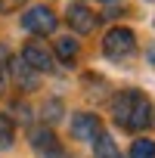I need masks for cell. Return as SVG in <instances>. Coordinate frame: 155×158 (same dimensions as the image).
<instances>
[{
    "label": "cell",
    "mask_w": 155,
    "mask_h": 158,
    "mask_svg": "<svg viewBox=\"0 0 155 158\" xmlns=\"http://www.w3.org/2000/svg\"><path fill=\"white\" fill-rule=\"evenodd\" d=\"M19 59L28 68H34V71H53V53L47 47H40V44H25V50H22Z\"/></svg>",
    "instance_id": "7"
},
{
    "label": "cell",
    "mask_w": 155,
    "mask_h": 158,
    "mask_svg": "<svg viewBox=\"0 0 155 158\" xmlns=\"http://www.w3.org/2000/svg\"><path fill=\"white\" fill-rule=\"evenodd\" d=\"M103 50H106L112 59H127V56H133V50H136V37H133L130 28H112V31L106 34V40H103Z\"/></svg>",
    "instance_id": "2"
},
{
    "label": "cell",
    "mask_w": 155,
    "mask_h": 158,
    "mask_svg": "<svg viewBox=\"0 0 155 158\" xmlns=\"http://www.w3.org/2000/svg\"><path fill=\"white\" fill-rule=\"evenodd\" d=\"M13 139H16V127H13L10 115L0 112V149H10V146H13Z\"/></svg>",
    "instance_id": "10"
},
{
    "label": "cell",
    "mask_w": 155,
    "mask_h": 158,
    "mask_svg": "<svg viewBox=\"0 0 155 158\" xmlns=\"http://www.w3.org/2000/svg\"><path fill=\"white\" fill-rule=\"evenodd\" d=\"M44 112H47V118H50V121H56V118H59V112H62V106H59V102H50Z\"/></svg>",
    "instance_id": "14"
},
{
    "label": "cell",
    "mask_w": 155,
    "mask_h": 158,
    "mask_svg": "<svg viewBox=\"0 0 155 158\" xmlns=\"http://www.w3.org/2000/svg\"><path fill=\"white\" fill-rule=\"evenodd\" d=\"M56 25H59V22H56L53 10H47V6H31V10L22 16V28L31 31V34H53Z\"/></svg>",
    "instance_id": "3"
},
{
    "label": "cell",
    "mask_w": 155,
    "mask_h": 158,
    "mask_svg": "<svg viewBox=\"0 0 155 158\" xmlns=\"http://www.w3.org/2000/svg\"><path fill=\"white\" fill-rule=\"evenodd\" d=\"M56 53H59V59H74V56H78V40L59 37V40H56Z\"/></svg>",
    "instance_id": "12"
},
{
    "label": "cell",
    "mask_w": 155,
    "mask_h": 158,
    "mask_svg": "<svg viewBox=\"0 0 155 158\" xmlns=\"http://www.w3.org/2000/svg\"><path fill=\"white\" fill-rule=\"evenodd\" d=\"M93 149H96V158H121V152H118V146L109 133H99L93 139Z\"/></svg>",
    "instance_id": "9"
},
{
    "label": "cell",
    "mask_w": 155,
    "mask_h": 158,
    "mask_svg": "<svg viewBox=\"0 0 155 158\" xmlns=\"http://www.w3.org/2000/svg\"><path fill=\"white\" fill-rule=\"evenodd\" d=\"M65 19H68V25H71L78 34H90V31L96 28V13H93L90 6H84V3H71L68 13H65Z\"/></svg>",
    "instance_id": "6"
},
{
    "label": "cell",
    "mask_w": 155,
    "mask_h": 158,
    "mask_svg": "<svg viewBox=\"0 0 155 158\" xmlns=\"http://www.w3.org/2000/svg\"><path fill=\"white\" fill-rule=\"evenodd\" d=\"M99 133H103L99 115L81 112V115H74V118H71V136H74V139H84V143H90V139H96Z\"/></svg>",
    "instance_id": "5"
},
{
    "label": "cell",
    "mask_w": 155,
    "mask_h": 158,
    "mask_svg": "<svg viewBox=\"0 0 155 158\" xmlns=\"http://www.w3.org/2000/svg\"><path fill=\"white\" fill-rule=\"evenodd\" d=\"M103 3H109V0H103Z\"/></svg>",
    "instance_id": "16"
},
{
    "label": "cell",
    "mask_w": 155,
    "mask_h": 158,
    "mask_svg": "<svg viewBox=\"0 0 155 158\" xmlns=\"http://www.w3.org/2000/svg\"><path fill=\"white\" fill-rule=\"evenodd\" d=\"M10 71H13V81H16L19 87H25V90H37V71L28 68L22 59H13Z\"/></svg>",
    "instance_id": "8"
},
{
    "label": "cell",
    "mask_w": 155,
    "mask_h": 158,
    "mask_svg": "<svg viewBox=\"0 0 155 158\" xmlns=\"http://www.w3.org/2000/svg\"><path fill=\"white\" fill-rule=\"evenodd\" d=\"M112 115L127 130H146L152 124V102L140 90H124L121 96L112 99Z\"/></svg>",
    "instance_id": "1"
},
{
    "label": "cell",
    "mask_w": 155,
    "mask_h": 158,
    "mask_svg": "<svg viewBox=\"0 0 155 158\" xmlns=\"http://www.w3.org/2000/svg\"><path fill=\"white\" fill-rule=\"evenodd\" d=\"M130 158H155V143L152 139H133Z\"/></svg>",
    "instance_id": "11"
},
{
    "label": "cell",
    "mask_w": 155,
    "mask_h": 158,
    "mask_svg": "<svg viewBox=\"0 0 155 158\" xmlns=\"http://www.w3.org/2000/svg\"><path fill=\"white\" fill-rule=\"evenodd\" d=\"M3 90H6V65L0 62V93H3Z\"/></svg>",
    "instance_id": "15"
},
{
    "label": "cell",
    "mask_w": 155,
    "mask_h": 158,
    "mask_svg": "<svg viewBox=\"0 0 155 158\" xmlns=\"http://www.w3.org/2000/svg\"><path fill=\"white\" fill-rule=\"evenodd\" d=\"M22 6V0H0V13H16Z\"/></svg>",
    "instance_id": "13"
},
{
    "label": "cell",
    "mask_w": 155,
    "mask_h": 158,
    "mask_svg": "<svg viewBox=\"0 0 155 158\" xmlns=\"http://www.w3.org/2000/svg\"><path fill=\"white\" fill-rule=\"evenodd\" d=\"M31 146H34V152L44 155V158H68L50 127H34V130H31Z\"/></svg>",
    "instance_id": "4"
}]
</instances>
